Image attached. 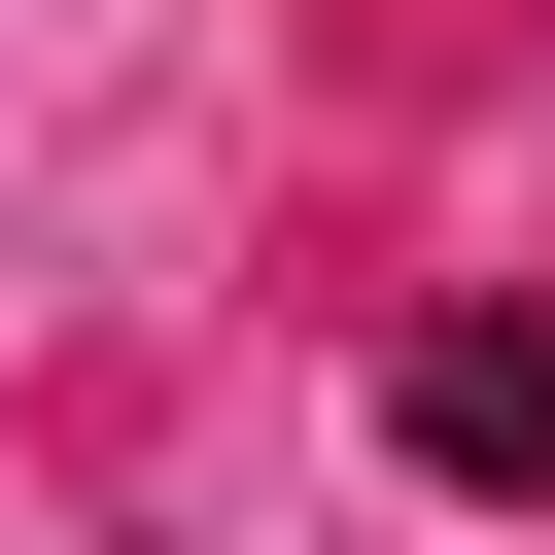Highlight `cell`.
I'll return each instance as SVG.
<instances>
[{"label":"cell","instance_id":"1","mask_svg":"<svg viewBox=\"0 0 555 555\" xmlns=\"http://www.w3.org/2000/svg\"><path fill=\"white\" fill-rule=\"evenodd\" d=\"M382 416H416V486H555V347H486V312L382 347Z\"/></svg>","mask_w":555,"mask_h":555}]
</instances>
